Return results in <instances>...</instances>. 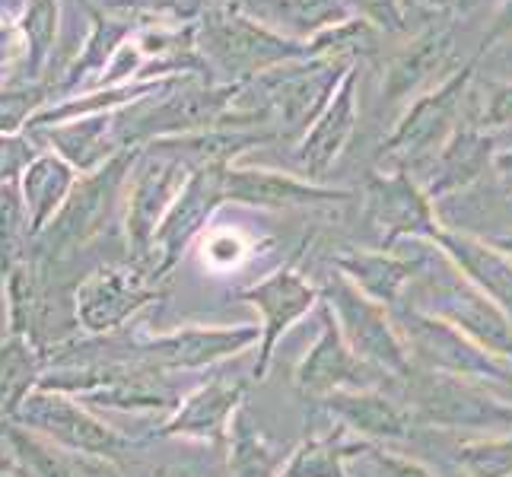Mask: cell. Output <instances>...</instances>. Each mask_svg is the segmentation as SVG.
<instances>
[{"label": "cell", "instance_id": "6da1fadb", "mask_svg": "<svg viewBox=\"0 0 512 477\" xmlns=\"http://www.w3.org/2000/svg\"><path fill=\"white\" fill-rule=\"evenodd\" d=\"M404 382V404L417 427L471 430L478 436L512 430V398L493 388L414 366Z\"/></svg>", "mask_w": 512, "mask_h": 477}, {"label": "cell", "instance_id": "7a4b0ae2", "mask_svg": "<svg viewBox=\"0 0 512 477\" xmlns=\"http://www.w3.org/2000/svg\"><path fill=\"white\" fill-rule=\"evenodd\" d=\"M395 318L404 341H408L414 366L481 382L493 392L512 398V366L487 353L481 344H474L468 334L449 325L446 318L420 309L417 303H401L395 309Z\"/></svg>", "mask_w": 512, "mask_h": 477}, {"label": "cell", "instance_id": "3957f363", "mask_svg": "<svg viewBox=\"0 0 512 477\" xmlns=\"http://www.w3.org/2000/svg\"><path fill=\"white\" fill-rule=\"evenodd\" d=\"M319 290H322V303L331 309L334 322H338L344 341L353 347V353H360L366 363L382 369L388 379L401 382L411 376L414 360L395 318V309L369 299L363 290L353 287L341 271L331 274Z\"/></svg>", "mask_w": 512, "mask_h": 477}, {"label": "cell", "instance_id": "277c9868", "mask_svg": "<svg viewBox=\"0 0 512 477\" xmlns=\"http://www.w3.org/2000/svg\"><path fill=\"white\" fill-rule=\"evenodd\" d=\"M13 423H20L29 433L48 439L58 449L77 458H99L112 465L121 455L134 449V439L105 423L96 411L80 404L74 395L48 392V388H32L29 398L20 404Z\"/></svg>", "mask_w": 512, "mask_h": 477}, {"label": "cell", "instance_id": "5b68a950", "mask_svg": "<svg viewBox=\"0 0 512 477\" xmlns=\"http://www.w3.org/2000/svg\"><path fill=\"white\" fill-rule=\"evenodd\" d=\"M261 341L258 322L242 325H182L166 334H134L131 360L153 373H201L242 357Z\"/></svg>", "mask_w": 512, "mask_h": 477}, {"label": "cell", "instance_id": "8992f818", "mask_svg": "<svg viewBox=\"0 0 512 477\" xmlns=\"http://www.w3.org/2000/svg\"><path fill=\"white\" fill-rule=\"evenodd\" d=\"M163 284L147 268L109 264L83 277L74 290V318L86 338H109L131 318L163 299Z\"/></svg>", "mask_w": 512, "mask_h": 477}, {"label": "cell", "instance_id": "52a82bcc", "mask_svg": "<svg viewBox=\"0 0 512 477\" xmlns=\"http://www.w3.org/2000/svg\"><path fill=\"white\" fill-rule=\"evenodd\" d=\"M128 166H131L128 156H118V159H109L105 166H99L96 172L80 175L74 191H70V198L58 210V217L51 220L45 233L32 242L35 255L48 264V261L74 255L86 242H93L105 229L112 198H115L121 175H125Z\"/></svg>", "mask_w": 512, "mask_h": 477}, {"label": "cell", "instance_id": "ba28073f", "mask_svg": "<svg viewBox=\"0 0 512 477\" xmlns=\"http://www.w3.org/2000/svg\"><path fill=\"white\" fill-rule=\"evenodd\" d=\"M239 303L252 306L258 312L261 341H258V360L252 369V382L261 385L274 366L277 344L284 341V334L293 325H299L309 312H315L322 306V290L315 284H309L293 264H287V268L261 277L249 287H242Z\"/></svg>", "mask_w": 512, "mask_h": 477}, {"label": "cell", "instance_id": "9c48e42d", "mask_svg": "<svg viewBox=\"0 0 512 477\" xmlns=\"http://www.w3.org/2000/svg\"><path fill=\"white\" fill-rule=\"evenodd\" d=\"M322 328L315 334L312 347L296 360L293 366V385L299 395H306L312 401H322L334 392H363V388H382L388 379L382 369L373 363H366L360 353H353V347L344 341V334L334 322L331 309L322 303Z\"/></svg>", "mask_w": 512, "mask_h": 477}, {"label": "cell", "instance_id": "30bf717a", "mask_svg": "<svg viewBox=\"0 0 512 477\" xmlns=\"http://www.w3.org/2000/svg\"><path fill=\"white\" fill-rule=\"evenodd\" d=\"M252 385V379L242 376H214L201 382L182 395L169 417H163L160 427L153 430V439H185V443L226 449L233 420L245 408Z\"/></svg>", "mask_w": 512, "mask_h": 477}, {"label": "cell", "instance_id": "8fae6325", "mask_svg": "<svg viewBox=\"0 0 512 477\" xmlns=\"http://www.w3.org/2000/svg\"><path fill=\"white\" fill-rule=\"evenodd\" d=\"M331 423L344 427L350 436L363 443L392 446L408 443L414 436V417L401 398L385 395L382 388H363V392H334L319 401Z\"/></svg>", "mask_w": 512, "mask_h": 477}, {"label": "cell", "instance_id": "7c38bea8", "mask_svg": "<svg viewBox=\"0 0 512 477\" xmlns=\"http://www.w3.org/2000/svg\"><path fill=\"white\" fill-rule=\"evenodd\" d=\"M420 309H427L439 318H446L449 325H455L474 344H481L487 353L500 357L503 363L512 366V318L503 306L493 303L490 296H484L478 287H471L468 280L436 290L433 303H417Z\"/></svg>", "mask_w": 512, "mask_h": 477}, {"label": "cell", "instance_id": "4fadbf2b", "mask_svg": "<svg viewBox=\"0 0 512 477\" xmlns=\"http://www.w3.org/2000/svg\"><path fill=\"white\" fill-rule=\"evenodd\" d=\"M77 185V169L64 163L58 153H39L35 163L23 172L20 194L29 214V239H39L48 223L58 217V210L70 198V191Z\"/></svg>", "mask_w": 512, "mask_h": 477}, {"label": "cell", "instance_id": "5bb4252c", "mask_svg": "<svg viewBox=\"0 0 512 477\" xmlns=\"http://www.w3.org/2000/svg\"><path fill=\"white\" fill-rule=\"evenodd\" d=\"M172 207V175L166 169H144L131 191V207H128V245L140 268L150 271V252L156 229L166 220Z\"/></svg>", "mask_w": 512, "mask_h": 477}, {"label": "cell", "instance_id": "9a60e30c", "mask_svg": "<svg viewBox=\"0 0 512 477\" xmlns=\"http://www.w3.org/2000/svg\"><path fill=\"white\" fill-rule=\"evenodd\" d=\"M446 255L471 287H478L484 296H490L493 303L503 306L512 318V258L506 252H493L481 242L458 239V236H443Z\"/></svg>", "mask_w": 512, "mask_h": 477}, {"label": "cell", "instance_id": "2e32d148", "mask_svg": "<svg viewBox=\"0 0 512 477\" xmlns=\"http://www.w3.org/2000/svg\"><path fill=\"white\" fill-rule=\"evenodd\" d=\"M363 449V439L350 436L344 427L331 423V430L315 433L290 449L280 477H347V465L353 458H360Z\"/></svg>", "mask_w": 512, "mask_h": 477}, {"label": "cell", "instance_id": "e0dca14e", "mask_svg": "<svg viewBox=\"0 0 512 477\" xmlns=\"http://www.w3.org/2000/svg\"><path fill=\"white\" fill-rule=\"evenodd\" d=\"M338 271L369 299H376V303L388 309H398L404 303L401 299L404 287H408L417 274V264L404 258H392V255L353 252V255L338 258Z\"/></svg>", "mask_w": 512, "mask_h": 477}, {"label": "cell", "instance_id": "ac0fdd59", "mask_svg": "<svg viewBox=\"0 0 512 477\" xmlns=\"http://www.w3.org/2000/svg\"><path fill=\"white\" fill-rule=\"evenodd\" d=\"M290 449H280L274 439L264 433L249 404L236 414L233 430L226 443V471L229 477H280Z\"/></svg>", "mask_w": 512, "mask_h": 477}, {"label": "cell", "instance_id": "d6986e66", "mask_svg": "<svg viewBox=\"0 0 512 477\" xmlns=\"http://www.w3.org/2000/svg\"><path fill=\"white\" fill-rule=\"evenodd\" d=\"M45 366H48L45 347L32 344L29 338L7 334L0 341V423L13 420L32 388H39Z\"/></svg>", "mask_w": 512, "mask_h": 477}, {"label": "cell", "instance_id": "ffe728a7", "mask_svg": "<svg viewBox=\"0 0 512 477\" xmlns=\"http://www.w3.org/2000/svg\"><path fill=\"white\" fill-rule=\"evenodd\" d=\"M42 274H45V261L35 252H29L16 268L4 274L7 334H20V338H29L32 344H39V318L45 306Z\"/></svg>", "mask_w": 512, "mask_h": 477}, {"label": "cell", "instance_id": "44dd1931", "mask_svg": "<svg viewBox=\"0 0 512 477\" xmlns=\"http://www.w3.org/2000/svg\"><path fill=\"white\" fill-rule=\"evenodd\" d=\"M35 131L51 144V153H58L64 163H70L80 175L96 172L99 166L109 163L102 118H74L70 125H48Z\"/></svg>", "mask_w": 512, "mask_h": 477}, {"label": "cell", "instance_id": "7402d4cb", "mask_svg": "<svg viewBox=\"0 0 512 477\" xmlns=\"http://www.w3.org/2000/svg\"><path fill=\"white\" fill-rule=\"evenodd\" d=\"M7 446L13 455V468L23 477H83L77 455L58 449L48 439L29 433L20 423H7Z\"/></svg>", "mask_w": 512, "mask_h": 477}, {"label": "cell", "instance_id": "603a6c76", "mask_svg": "<svg viewBox=\"0 0 512 477\" xmlns=\"http://www.w3.org/2000/svg\"><path fill=\"white\" fill-rule=\"evenodd\" d=\"M455 465L468 477H512V430L471 436L458 443Z\"/></svg>", "mask_w": 512, "mask_h": 477}, {"label": "cell", "instance_id": "cb8c5ba5", "mask_svg": "<svg viewBox=\"0 0 512 477\" xmlns=\"http://www.w3.org/2000/svg\"><path fill=\"white\" fill-rule=\"evenodd\" d=\"M26 249H32V239L23 194L16 185H0V277L29 255Z\"/></svg>", "mask_w": 512, "mask_h": 477}, {"label": "cell", "instance_id": "d4e9b609", "mask_svg": "<svg viewBox=\"0 0 512 477\" xmlns=\"http://www.w3.org/2000/svg\"><path fill=\"white\" fill-rule=\"evenodd\" d=\"M23 35L29 45V74L35 77L48 61V51L55 45V26H58V0H29L23 13Z\"/></svg>", "mask_w": 512, "mask_h": 477}, {"label": "cell", "instance_id": "484cf974", "mask_svg": "<svg viewBox=\"0 0 512 477\" xmlns=\"http://www.w3.org/2000/svg\"><path fill=\"white\" fill-rule=\"evenodd\" d=\"M48 99L42 83H16L0 90V134H23Z\"/></svg>", "mask_w": 512, "mask_h": 477}, {"label": "cell", "instance_id": "4316f807", "mask_svg": "<svg viewBox=\"0 0 512 477\" xmlns=\"http://www.w3.org/2000/svg\"><path fill=\"white\" fill-rule=\"evenodd\" d=\"M360 458H363L369 468H373L376 477H439L433 468L417 462V458L392 452L388 446H376V443H366V449H363Z\"/></svg>", "mask_w": 512, "mask_h": 477}, {"label": "cell", "instance_id": "83f0119b", "mask_svg": "<svg viewBox=\"0 0 512 477\" xmlns=\"http://www.w3.org/2000/svg\"><path fill=\"white\" fill-rule=\"evenodd\" d=\"M39 147L26 134H0V185H16L23 172L35 163Z\"/></svg>", "mask_w": 512, "mask_h": 477}, {"label": "cell", "instance_id": "f1b7e54d", "mask_svg": "<svg viewBox=\"0 0 512 477\" xmlns=\"http://www.w3.org/2000/svg\"><path fill=\"white\" fill-rule=\"evenodd\" d=\"M29 61V45H26V35L20 23H10V20H0V83H4L20 61Z\"/></svg>", "mask_w": 512, "mask_h": 477}, {"label": "cell", "instance_id": "f546056e", "mask_svg": "<svg viewBox=\"0 0 512 477\" xmlns=\"http://www.w3.org/2000/svg\"><path fill=\"white\" fill-rule=\"evenodd\" d=\"M242 258H245V242L239 233H214L204 245V261H210L220 271L236 268Z\"/></svg>", "mask_w": 512, "mask_h": 477}, {"label": "cell", "instance_id": "4dcf8cb0", "mask_svg": "<svg viewBox=\"0 0 512 477\" xmlns=\"http://www.w3.org/2000/svg\"><path fill=\"white\" fill-rule=\"evenodd\" d=\"M7 423H10V420H7ZM7 423H0V474L16 471V468H13V455H10V446H7Z\"/></svg>", "mask_w": 512, "mask_h": 477}, {"label": "cell", "instance_id": "1f68e13d", "mask_svg": "<svg viewBox=\"0 0 512 477\" xmlns=\"http://www.w3.org/2000/svg\"><path fill=\"white\" fill-rule=\"evenodd\" d=\"M500 252H506V255L512 258V239H503V242H500Z\"/></svg>", "mask_w": 512, "mask_h": 477}, {"label": "cell", "instance_id": "d6a6232c", "mask_svg": "<svg viewBox=\"0 0 512 477\" xmlns=\"http://www.w3.org/2000/svg\"><path fill=\"white\" fill-rule=\"evenodd\" d=\"M0 477H23V474H16V471H7V474H0Z\"/></svg>", "mask_w": 512, "mask_h": 477}, {"label": "cell", "instance_id": "836d02e7", "mask_svg": "<svg viewBox=\"0 0 512 477\" xmlns=\"http://www.w3.org/2000/svg\"><path fill=\"white\" fill-rule=\"evenodd\" d=\"M0 341H4V331H0Z\"/></svg>", "mask_w": 512, "mask_h": 477}, {"label": "cell", "instance_id": "e575fe53", "mask_svg": "<svg viewBox=\"0 0 512 477\" xmlns=\"http://www.w3.org/2000/svg\"><path fill=\"white\" fill-rule=\"evenodd\" d=\"M347 477H350V474H347Z\"/></svg>", "mask_w": 512, "mask_h": 477}]
</instances>
